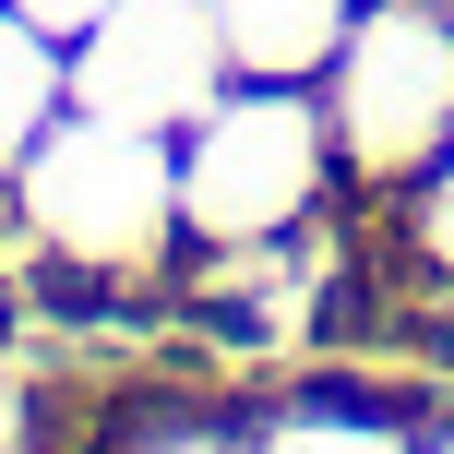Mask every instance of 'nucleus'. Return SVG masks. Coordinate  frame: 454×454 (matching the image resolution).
Wrapping results in <instances>:
<instances>
[{
    "mask_svg": "<svg viewBox=\"0 0 454 454\" xmlns=\"http://www.w3.org/2000/svg\"><path fill=\"white\" fill-rule=\"evenodd\" d=\"M12 204H24V227H36L60 263L144 275V263H168V239H180V156H168V132L60 108L48 144L12 168Z\"/></svg>",
    "mask_w": 454,
    "mask_h": 454,
    "instance_id": "1",
    "label": "nucleus"
},
{
    "mask_svg": "<svg viewBox=\"0 0 454 454\" xmlns=\"http://www.w3.org/2000/svg\"><path fill=\"white\" fill-rule=\"evenodd\" d=\"M323 156L335 120L287 84H227L180 144V239H287L323 204Z\"/></svg>",
    "mask_w": 454,
    "mask_h": 454,
    "instance_id": "2",
    "label": "nucleus"
},
{
    "mask_svg": "<svg viewBox=\"0 0 454 454\" xmlns=\"http://www.w3.org/2000/svg\"><path fill=\"white\" fill-rule=\"evenodd\" d=\"M335 144L371 180H407L454 144V12L442 0H371V24H347Z\"/></svg>",
    "mask_w": 454,
    "mask_h": 454,
    "instance_id": "3",
    "label": "nucleus"
},
{
    "mask_svg": "<svg viewBox=\"0 0 454 454\" xmlns=\"http://www.w3.org/2000/svg\"><path fill=\"white\" fill-rule=\"evenodd\" d=\"M227 96V36L204 0H108L72 36V108L132 120V132H192Z\"/></svg>",
    "mask_w": 454,
    "mask_h": 454,
    "instance_id": "4",
    "label": "nucleus"
},
{
    "mask_svg": "<svg viewBox=\"0 0 454 454\" xmlns=\"http://www.w3.org/2000/svg\"><path fill=\"white\" fill-rule=\"evenodd\" d=\"M204 12H215V36H227V72L287 84V72H311L323 48H347L359 0H204Z\"/></svg>",
    "mask_w": 454,
    "mask_h": 454,
    "instance_id": "5",
    "label": "nucleus"
},
{
    "mask_svg": "<svg viewBox=\"0 0 454 454\" xmlns=\"http://www.w3.org/2000/svg\"><path fill=\"white\" fill-rule=\"evenodd\" d=\"M72 108V60L48 24H24L12 0H0V192H12V168L48 144V120Z\"/></svg>",
    "mask_w": 454,
    "mask_h": 454,
    "instance_id": "6",
    "label": "nucleus"
},
{
    "mask_svg": "<svg viewBox=\"0 0 454 454\" xmlns=\"http://www.w3.org/2000/svg\"><path fill=\"white\" fill-rule=\"evenodd\" d=\"M419 251H431V263L454 275V144H442L431 168H419Z\"/></svg>",
    "mask_w": 454,
    "mask_h": 454,
    "instance_id": "7",
    "label": "nucleus"
},
{
    "mask_svg": "<svg viewBox=\"0 0 454 454\" xmlns=\"http://www.w3.org/2000/svg\"><path fill=\"white\" fill-rule=\"evenodd\" d=\"M263 454H407L395 431H359V419H299V431H275Z\"/></svg>",
    "mask_w": 454,
    "mask_h": 454,
    "instance_id": "8",
    "label": "nucleus"
},
{
    "mask_svg": "<svg viewBox=\"0 0 454 454\" xmlns=\"http://www.w3.org/2000/svg\"><path fill=\"white\" fill-rule=\"evenodd\" d=\"M12 12H24V24H48V36H60V48H72V36H84V24H96V12H108V0H12Z\"/></svg>",
    "mask_w": 454,
    "mask_h": 454,
    "instance_id": "9",
    "label": "nucleus"
},
{
    "mask_svg": "<svg viewBox=\"0 0 454 454\" xmlns=\"http://www.w3.org/2000/svg\"><path fill=\"white\" fill-rule=\"evenodd\" d=\"M156 454H215V442H156Z\"/></svg>",
    "mask_w": 454,
    "mask_h": 454,
    "instance_id": "10",
    "label": "nucleus"
}]
</instances>
